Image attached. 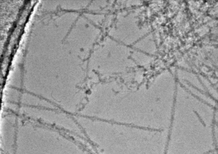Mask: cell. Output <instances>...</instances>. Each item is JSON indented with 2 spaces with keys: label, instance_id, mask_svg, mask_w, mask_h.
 I'll use <instances>...</instances> for the list:
<instances>
[{
  "label": "cell",
  "instance_id": "6da1fadb",
  "mask_svg": "<svg viewBox=\"0 0 218 154\" xmlns=\"http://www.w3.org/2000/svg\"><path fill=\"white\" fill-rule=\"evenodd\" d=\"M215 150H209V151L207 152H205L202 154H209L210 153H212L213 152H214V151H215Z\"/></svg>",
  "mask_w": 218,
  "mask_h": 154
}]
</instances>
